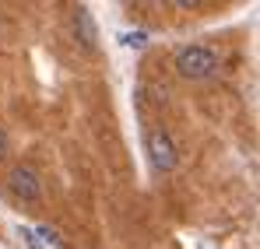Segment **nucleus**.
<instances>
[{
	"instance_id": "obj_2",
	"label": "nucleus",
	"mask_w": 260,
	"mask_h": 249,
	"mask_svg": "<svg viewBox=\"0 0 260 249\" xmlns=\"http://www.w3.org/2000/svg\"><path fill=\"white\" fill-rule=\"evenodd\" d=\"M148 155H151V165L158 172H173L176 168V144L166 130H148Z\"/></svg>"
},
{
	"instance_id": "obj_6",
	"label": "nucleus",
	"mask_w": 260,
	"mask_h": 249,
	"mask_svg": "<svg viewBox=\"0 0 260 249\" xmlns=\"http://www.w3.org/2000/svg\"><path fill=\"white\" fill-rule=\"evenodd\" d=\"M21 239L28 242V249H43V242H39V235H36V228H21Z\"/></svg>"
},
{
	"instance_id": "obj_5",
	"label": "nucleus",
	"mask_w": 260,
	"mask_h": 249,
	"mask_svg": "<svg viewBox=\"0 0 260 249\" xmlns=\"http://www.w3.org/2000/svg\"><path fill=\"white\" fill-rule=\"evenodd\" d=\"M120 42H123V46H130V49H144V46H148V35H144V32H123V35H120Z\"/></svg>"
},
{
	"instance_id": "obj_4",
	"label": "nucleus",
	"mask_w": 260,
	"mask_h": 249,
	"mask_svg": "<svg viewBox=\"0 0 260 249\" xmlns=\"http://www.w3.org/2000/svg\"><path fill=\"white\" fill-rule=\"evenodd\" d=\"M74 32H78V42L85 46L88 53L99 46V28H95V18H91V11H88L85 4L74 11Z\"/></svg>"
},
{
	"instance_id": "obj_1",
	"label": "nucleus",
	"mask_w": 260,
	"mask_h": 249,
	"mask_svg": "<svg viewBox=\"0 0 260 249\" xmlns=\"http://www.w3.org/2000/svg\"><path fill=\"white\" fill-rule=\"evenodd\" d=\"M176 70L190 81H201V78H211L218 70V53L208 46H186L176 53Z\"/></svg>"
},
{
	"instance_id": "obj_3",
	"label": "nucleus",
	"mask_w": 260,
	"mask_h": 249,
	"mask_svg": "<svg viewBox=\"0 0 260 249\" xmlns=\"http://www.w3.org/2000/svg\"><path fill=\"white\" fill-rule=\"evenodd\" d=\"M7 183H11V193H14L18 200H25V204H36V200L43 197L39 175H36L28 165H14V168H11V175H7Z\"/></svg>"
},
{
	"instance_id": "obj_7",
	"label": "nucleus",
	"mask_w": 260,
	"mask_h": 249,
	"mask_svg": "<svg viewBox=\"0 0 260 249\" xmlns=\"http://www.w3.org/2000/svg\"><path fill=\"white\" fill-rule=\"evenodd\" d=\"M7 155H11V140H7V130L0 126V162H4Z\"/></svg>"
}]
</instances>
